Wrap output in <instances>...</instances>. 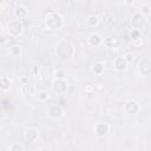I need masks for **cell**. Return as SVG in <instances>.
<instances>
[{
    "label": "cell",
    "mask_w": 151,
    "mask_h": 151,
    "mask_svg": "<svg viewBox=\"0 0 151 151\" xmlns=\"http://www.w3.org/2000/svg\"><path fill=\"white\" fill-rule=\"evenodd\" d=\"M38 137H39V132L37 129L31 127V129H27L25 132V139L27 142H35L38 139Z\"/></svg>",
    "instance_id": "cell-12"
},
{
    "label": "cell",
    "mask_w": 151,
    "mask_h": 151,
    "mask_svg": "<svg viewBox=\"0 0 151 151\" xmlns=\"http://www.w3.org/2000/svg\"><path fill=\"white\" fill-rule=\"evenodd\" d=\"M45 24L48 29H59L64 25V18L58 12H48L45 19Z\"/></svg>",
    "instance_id": "cell-2"
},
{
    "label": "cell",
    "mask_w": 151,
    "mask_h": 151,
    "mask_svg": "<svg viewBox=\"0 0 151 151\" xmlns=\"http://www.w3.org/2000/svg\"><path fill=\"white\" fill-rule=\"evenodd\" d=\"M37 96H38V99L40 100V101H46L47 99H48V92L47 91H44V90H41V91H39L38 93H37Z\"/></svg>",
    "instance_id": "cell-20"
},
{
    "label": "cell",
    "mask_w": 151,
    "mask_h": 151,
    "mask_svg": "<svg viewBox=\"0 0 151 151\" xmlns=\"http://www.w3.org/2000/svg\"><path fill=\"white\" fill-rule=\"evenodd\" d=\"M101 37L98 34V33H91L90 35H88V38H87V42H88V45L90 46H92V47H97V46H99L100 44H101Z\"/></svg>",
    "instance_id": "cell-11"
},
{
    "label": "cell",
    "mask_w": 151,
    "mask_h": 151,
    "mask_svg": "<svg viewBox=\"0 0 151 151\" xmlns=\"http://www.w3.org/2000/svg\"><path fill=\"white\" fill-rule=\"evenodd\" d=\"M140 37H142V35H140V31H139V29H134V28H132V31L130 32V39H131L132 41H136V40L142 39Z\"/></svg>",
    "instance_id": "cell-18"
},
{
    "label": "cell",
    "mask_w": 151,
    "mask_h": 151,
    "mask_svg": "<svg viewBox=\"0 0 151 151\" xmlns=\"http://www.w3.org/2000/svg\"><path fill=\"white\" fill-rule=\"evenodd\" d=\"M138 71L142 76H150L151 74V60H147V59L140 60L138 64Z\"/></svg>",
    "instance_id": "cell-8"
},
{
    "label": "cell",
    "mask_w": 151,
    "mask_h": 151,
    "mask_svg": "<svg viewBox=\"0 0 151 151\" xmlns=\"http://www.w3.org/2000/svg\"><path fill=\"white\" fill-rule=\"evenodd\" d=\"M124 2H125L126 5H132V4H133V0H124Z\"/></svg>",
    "instance_id": "cell-25"
},
{
    "label": "cell",
    "mask_w": 151,
    "mask_h": 151,
    "mask_svg": "<svg viewBox=\"0 0 151 151\" xmlns=\"http://www.w3.org/2000/svg\"><path fill=\"white\" fill-rule=\"evenodd\" d=\"M127 65H129V63H127V60L124 58V55H123V57H117V58L114 59V61H113L114 70L118 71V72H124V71L127 68Z\"/></svg>",
    "instance_id": "cell-9"
},
{
    "label": "cell",
    "mask_w": 151,
    "mask_h": 151,
    "mask_svg": "<svg viewBox=\"0 0 151 151\" xmlns=\"http://www.w3.org/2000/svg\"><path fill=\"white\" fill-rule=\"evenodd\" d=\"M52 90L54 93H58V94L65 93L67 90V81L65 79H55L52 83Z\"/></svg>",
    "instance_id": "cell-6"
},
{
    "label": "cell",
    "mask_w": 151,
    "mask_h": 151,
    "mask_svg": "<svg viewBox=\"0 0 151 151\" xmlns=\"http://www.w3.org/2000/svg\"><path fill=\"white\" fill-rule=\"evenodd\" d=\"M99 22H100V18H99L98 15H96V14H92V15H90V17L87 18V25L91 26V27L97 26Z\"/></svg>",
    "instance_id": "cell-16"
},
{
    "label": "cell",
    "mask_w": 151,
    "mask_h": 151,
    "mask_svg": "<svg viewBox=\"0 0 151 151\" xmlns=\"http://www.w3.org/2000/svg\"><path fill=\"white\" fill-rule=\"evenodd\" d=\"M0 87L2 91H8L9 87H11V80L7 78V77H1L0 78Z\"/></svg>",
    "instance_id": "cell-14"
},
{
    "label": "cell",
    "mask_w": 151,
    "mask_h": 151,
    "mask_svg": "<svg viewBox=\"0 0 151 151\" xmlns=\"http://www.w3.org/2000/svg\"><path fill=\"white\" fill-rule=\"evenodd\" d=\"M54 77H55V79H65L66 73H65L64 70H57L54 72Z\"/></svg>",
    "instance_id": "cell-22"
},
{
    "label": "cell",
    "mask_w": 151,
    "mask_h": 151,
    "mask_svg": "<svg viewBox=\"0 0 151 151\" xmlns=\"http://www.w3.org/2000/svg\"><path fill=\"white\" fill-rule=\"evenodd\" d=\"M47 114H48L50 118L58 120V119L63 118V116H64V110H63V107H61L60 105H51V106L47 109Z\"/></svg>",
    "instance_id": "cell-5"
},
{
    "label": "cell",
    "mask_w": 151,
    "mask_h": 151,
    "mask_svg": "<svg viewBox=\"0 0 151 151\" xmlns=\"http://www.w3.org/2000/svg\"><path fill=\"white\" fill-rule=\"evenodd\" d=\"M139 110H140V106L134 100H129L124 104V111L127 114H136V113H138Z\"/></svg>",
    "instance_id": "cell-7"
},
{
    "label": "cell",
    "mask_w": 151,
    "mask_h": 151,
    "mask_svg": "<svg viewBox=\"0 0 151 151\" xmlns=\"http://www.w3.org/2000/svg\"><path fill=\"white\" fill-rule=\"evenodd\" d=\"M150 12H151V11H150V7H149V6H143V7H142V12H140V13H143L144 15L149 14Z\"/></svg>",
    "instance_id": "cell-24"
},
{
    "label": "cell",
    "mask_w": 151,
    "mask_h": 151,
    "mask_svg": "<svg viewBox=\"0 0 151 151\" xmlns=\"http://www.w3.org/2000/svg\"><path fill=\"white\" fill-rule=\"evenodd\" d=\"M21 52H22V50H21V46H19V45H13L9 47V54L12 57H20Z\"/></svg>",
    "instance_id": "cell-17"
},
{
    "label": "cell",
    "mask_w": 151,
    "mask_h": 151,
    "mask_svg": "<svg viewBox=\"0 0 151 151\" xmlns=\"http://www.w3.org/2000/svg\"><path fill=\"white\" fill-rule=\"evenodd\" d=\"M55 53L61 61H67L74 55L76 48L70 40H61L55 47Z\"/></svg>",
    "instance_id": "cell-1"
},
{
    "label": "cell",
    "mask_w": 151,
    "mask_h": 151,
    "mask_svg": "<svg viewBox=\"0 0 151 151\" xmlns=\"http://www.w3.org/2000/svg\"><path fill=\"white\" fill-rule=\"evenodd\" d=\"M109 131H110V126L106 123H98L94 127V132L99 137H104Z\"/></svg>",
    "instance_id": "cell-10"
},
{
    "label": "cell",
    "mask_w": 151,
    "mask_h": 151,
    "mask_svg": "<svg viewBox=\"0 0 151 151\" xmlns=\"http://www.w3.org/2000/svg\"><path fill=\"white\" fill-rule=\"evenodd\" d=\"M130 22H131L132 28L140 31V29L144 28V26L146 25V18H145V15H144L143 13L138 12V13H134V14L131 17Z\"/></svg>",
    "instance_id": "cell-4"
},
{
    "label": "cell",
    "mask_w": 151,
    "mask_h": 151,
    "mask_svg": "<svg viewBox=\"0 0 151 151\" xmlns=\"http://www.w3.org/2000/svg\"><path fill=\"white\" fill-rule=\"evenodd\" d=\"M124 58L127 60V63H129V64H131V63L133 61V55H132L131 53H126V54L124 55Z\"/></svg>",
    "instance_id": "cell-23"
},
{
    "label": "cell",
    "mask_w": 151,
    "mask_h": 151,
    "mask_svg": "<svg viewBox=\"0 0 151 151\" xmlns=\"http://www.w3.org/2000/svg\"><path fill=\"white\" fill-rule=\"evenodd\" d=\"M25 147H24V145L22 144H20V143H13L9 147H8V150L9 151H22Z\"/></svg>",
    "instance_id": "cell-21"
},
{
    "label": "cell",
    "mask_w": 151,
    "mask_h": 151,
    "mask_svg": "<svg viewBox=\"0 0 151 151\" xmlns=\"http://www.w3.org/2000/svg\"><path fill=\"white\" fill-rule=\"evenodd\" d=\"M27 8L25 6H18L14 11V15L18 18V19H24L27 17Z\"/></svg>",
    "instance_id": "cell-13"
},
{
    "label": "cell",
    "mask_w": 151,
    "mask_h": 151,
    "mask_svg": "<svg viewBox=\"0 0 151 151\" xmlns=\"http://www.w3.org/2000/svg\"><path fill=\"white\" fill-rule=\"evenodd\" d=\"M100 21H103V24H105V25H110L112 21H113V18H112V15H111V13L110 12H103V14H101V17H100Z\"/></svg>",
    "instance_id": "cell-15"
},
{
    "label": "cell",
    "mask_w": 151,
    "mask_h": 151,
    "mask_svg": "<svg viewBox=\"0 0 151 151\" xmlns=\"http://www.w3.org/2000/svg\"><path fill=\"white\" fill-rule=\"evenodd\" d=\"M7 32H8V34H9L11 37H14V38L21 35L22 32H24V26H22L21 21L18 20V19L11 20V21L7 24Z\"/></svg>",
    "instance_id": "cell-3"
},
{
    "label": "cell",
    "mask_w": 151,
    "mask_h": 151,
    "mask_svg": "<svg viewBox=\"0 0 151 151\" xmlns=\"http://www.w3.org/2000/svg\"><path fill=\"white\" fill-rule=\"evenodd\" d=\"M93 72L96 74H101L104 72V64L103 63H96L93 65Z\"/></svg>",
    "instance_id": "cell-19"
}]
</instances>
